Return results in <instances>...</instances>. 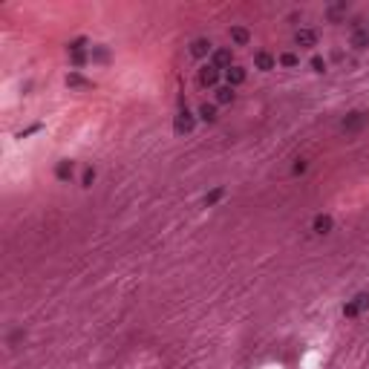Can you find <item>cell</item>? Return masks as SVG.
Returning <instances> with one entry per match:
<instances>
[{
	"instance_id": "21",
	"label": "cell",
	"mask_w": 369,
	"mask_h": 369,
	"mask_svg": "<svg viewBox=\"0 0 369 369\" xmlns=\"http://www.w3.org/2000/svg\"><path fill=\"white\" fill-rule=\"evenodd\" d=\"M69 61H72V67H84V64H87V52H72Z\"/></svg>"
},
{
	"instance_id": "15",
	"label": "cell",
	"mask_w": 369,
	"mask_h": 369,
	"mask_svg": "<svg viewBox=\"0 0 369 369\" xmlns=\"http://www.w3.org/2000/svg\"><path fill=\"white\" fill-rule=\"evenodd\" d=\"M199 118L208 121V124H214L217 121V107L214 104H199Z\"/></svg>"
},
{
	"instance_id": "11",
	"label": "cell",
	"mask_w": 369,
	"mask_h": 369,
	"mask_svg": "<svg viewBox=\"0 0 369 369\" xmlns=\"http://www.w3.org/2000/svg\"><path fill=\"white\" fill-rule=\"evenodd\" d=\"M231 44L248 46V44H251V32H248L245 26H231Z\"/></svg>"
},
{
	"instance_id": "22",
	"label": "cell",
	"mask_w": 369,
	"mask_h": 369,
	"mask_svg": "<svg viewBox=\"0 0 369 369\" xmlns=\"http://www.w3.org/2000/svg\"><path fill=\"white\" fill-rule=\"evenodd\" d=\"M311 69H314V72H326V61H323V58H311Z\"/></svg>"
},
{
	"instance_id": "1",
	"label": "cell",
	"mask_w": 369,
	"mask_h": 369,
	"mask_svg": "<svg viewBox=\"0 0 369 369\" xmlns=\"http://www.w3.org/2000/svg\"><path fill=\"white\" fill-rule=\"evenodd\" d=\"M194 124H196V118H194V113L188 110V107H182L179 113H176V121H173V130L182 136V133H191L194 130Z\"/></svg>"
},
{
	"instance_id": "13",
	"label": "cell",
	"mask_w": 369,
	"mask_h": 369,
	"mask_svg": "<svg viewBox=\"0 0 369 369\" xmlns=\"http://www.w3.org/2000/svg\"><path fill=\"white\" fill-rule=\"evenodd\" d=\"M277 64L286 67V69H294V67H300V55H294V52H280V55H277Z\"/></svg>"
},
{
	"instance_id": "14",
	"label": "cell",
	"mask_w": 369,
	"mask_h": 369,
	"mask_svg": "<svg viewBox=\"0 0 369 369\" xmlns=\"http://www.w3.org/2000/svg\"><path fill=\"white\" fill-rule=\"evenodd\" d=\"M67 84H69V87H75V90H90V87H92V81L81 78L78 72H69V75H67Z\"/></svg>"
},
{
	"instance_id": "16",
	"label": "cell",
	"mask_w": 369,
	"mask_h": 369,
	"mask_svg": "<svg viewBox=\"0 0 369 369\" xmlns=\"http://www.w3.org/2000/svg\"><path fill=\"white\" fill-rule=\"evenodd\" d=\"M217 104H234V87H228V84H225V87H217Z\"/></svg>"
},
{
	"instance_id": "24",
	"label": "cell",
	"mask_w": 369,
	"mask_h": 369,
	"mask_svg": "<svg viewBox=\"0 0 369 369\" xmlns=\"http://www.w3.org/2000/svg\"><path fill=\"white\" fill-rule=\"evenodd\" d=\"M92 58H95V61H107V49H101V46L92 49Z\"/></svg>"
},
{
	"instance_id": "18",
	"label": "cell",
	"mask_w": 369,
	"mask_h": 369,
	"mask_svg": "<svg viewBox=\"0 0 369 369\" xmlns=\"http://www.w3.org/2000/svg\"><path fill=\"white\" fill-rule=\"evenodd\" d=\"M222 196H225V188H214V191H211V194L205 196V205H208V208H214L217 202H222Z\"/></svg>"
},
{
	"instance_id": "8",
	"label": "cell",
	"mask_w": 369,
	"mask_h": 369,
	"mask_svg": "<svg viewBox=\"0 0 369 369\" xmlns=\"http://www.w3.org/2000/svg\"><path fill=\"white\" fill-rule=\"evenodd\" d=\"M332 217L329 214H317L314 217V222H311V228H314V234H320V237H326V234H332Z\"/></svg>"
},
{
	"instance_id": "20",
	"label": "cell",
	"mask_w": 369,
	"mask_h": 369,
	"mask_svg": "<svg viewBox=\"0 0 369 369\" xmlns=\"http://www.w3.org/2000/svg\"><path fill=\"white\" fill-rule=\"evenodd\" d=\"M92 182H95V170H92V167H87V170L81 173V184H84V188H90Z\"/></svg>"
},
{
	"instance_id": "5",
	"label": "cell",
	"mask_w": 369,
	"mask_h": 369,
	"mask_svg": "<svg viewBox=\"0 0 369 369\" xmlns=\"http://www.w3.org/2000/svg\"><path fill=\"white\" fill-rule=\"evenodd\" d=\"M363 124H366V115L363 113H349L343 121H340V130H343V133H357Z\"/></svg>"
},
{
	"instance_id": "7",
	"label": "cell",
	"mask_w": 369,
	"mask_h": 369,
	"mask_svg": "<svg viewBox=\"0 0 369 369\" xmlns=\"http://www.w3.org/2000/svg\"><path fill=\"white\" fill-rule=\"evenodd\" d=\"M294 44L311 49V46H317V32H314V29H297V35H294Z\"/></svg>"
},
{
	"instance_id": "3",
	"label": "cell",
	"mask_w": 369,
	"mask_h": 369,
	"mask_svg": "<svg viewBox=\"0 0 369 369\" xmlns=\"http://www.w3.org/2000/svg\"><path fill=\"white\" fill-rule=\"evenodd\" d=\"M254 67L263 69V72H271V69H277V55L268 52V49H260V52L254 55Z\"/></svg>"
},
{
	"instance_id": "12",
	"label": "cell",
	"mask_w": 369,
	"mask_h": 369,
	"mask_svg": "<svg viewBox=\"0 0 369 369\" xmlns=\"http://www.w3.org/2000/svg\"><path fill=\"white\" fill-rule=\"evenodd\" d=\"M349 44L355 46V49H369V29H355Z\"/></svg>"
},
{
	"instance_id": "17",
	"label": "cell",
	"mask_w": 369,
	"mask_h": 369,
	"mask_svg": "<svg viewBox=\"0 0 369 369\" xmlns=\"http://www.w3.org/2000/svg\"><path fill=\"white\" fill-rule=\"evenodd\" d=\"M360 314H363V311L357 309V303H355V300H346V303H343V317L355 320V317H360Z\"/></svg>"
},
{
	"instance_id": "6",
	"label": "cell",
	"mask_w": 369,
	"mask_h": 369,
	"mask_svg": "<svg viewBox=\"0 0 369 369\" xmlns=\"http://www.w3.org/2000/svg\"><path fill=\"white\" fill-rule=\"evenodd\" d=\"M191 55H194L196 61H202V58L214 55V44H211L208 38H196L194 44H191Z\"/></svg>"
},
{
	"instance_id": "10",
	"label": "cell",
	"mask_w": 369,
	"mask_h": 369,
	"mask_svg": "<svg viewBox=\"0 0 369 369\" xmlns=\"http://www.w3.org/2000/svg\"><path fill=\"white\" fill-rule=\"evenodd\" d=\"M245 78H248V75H245V69L237 67V64H234L231 69H225V81H228V87H240V84H245Z\"/></svg>"
},
{
	"instance_id": "9",
	"label": "cell",
	"mask_w": 369,
	"mask_h": 369,
	"mask_svg": "<svg viewBox=\"0 0 369 369\" xmlns=\"http://www.w3.org/2000/svg\"><path fill=\"white\" fill-rule=\"evenodd\" d=\"M55 176L61 179V182H69V179L75 176V161H69V159L58 161V164H55Z\"/></svg>"
},
{
	"instance_id": "2",
	"label": "cell",
	"mask_w": 369,
	"mask_h": 369,
	"mask_svg": "<svg viewBox=\"0 0 369 369\" xmlns=\"http://www.w3.org/2000/svg\"><path fill=\"white\" fill-rule=\"evenodd\" d=\"M219 75H222V72H219L214 64H205V67L199 69V87H214V90H217Z\"/></svg>"
},
{
	"instance_id": "19",
	"label": "cell",
	"mask_w": 369,
	"mask_h": 369,
	"mask_svg": "<svg viewBox=\"0 0 369 369\" xmlns=\"http://www.w3.org/2000/svg\"><path fill=\"white\" fill-rule=\"evenodd\" d=\"M352 300L357 303V309H360V311H366V309H369V291H360V294H355Z\"/></svg>"
},
{
	"instance_id": "23",
	"label": "cell",
	"mask_w": 369,
	"mask_h": 369,
	"mask_svg": "<svg viewBox=\"0 0 369 369\" xmlns=\"http://www.w3.org/2000/svg\"><path fill=\"white\" fill-rule=\"evenodd\" d=\"M291 170H294V176H300V173H306V170H309V164H306V159H297V161H294V167H291Z\"/></svg>"
},
{
	"instance_id": "4",
	"label": "cell",
	"mask_w": 369,
	"mask_h": 369,
	"mask_svg": "<svg viewBox=\"0 0 369 369\" xmlns=\"http://www.w3.org/2000/svg\"><path fill=\"white\" fill-rule=\"evenodd\" d=\"M211 64L219 69V72H225V69H231L234 67V58H231V49H214V55H211Z\"/></svg>"
}]
</instances>
